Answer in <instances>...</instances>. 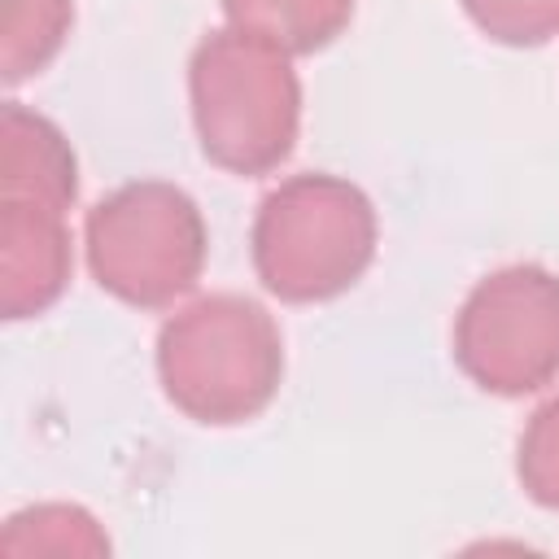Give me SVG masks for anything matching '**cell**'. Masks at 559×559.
Wrapping results in <instances>:
<instances>
[{
  "instance_id": "obj_1",
  "label": "cell",
  "mask_w": 559,
  "mask_h": 559,
  "mask_svg": "<svg viewBox=\"0 0 559 559\" xmlns=\"http://www.w3.org/2000/svg\"><path fill=\"white\" fill-rule=\"evenodd\" d=\"M188 100L205 162L227 175H271L297 148L301 79L293 52L245 26L227 22L192 48Z\"/></svg>"
},
{
  "instance_id": "obj_2",
  "label": "cell",
  "mask_w": 559,
  "mask_h": 559,
  "mask_svg": "<svg viewBox=\"0 0 559 559\" xmlns=\"http://www.w3.org/2000/svg\"><path fill=\"white\" fill-rule=\"evenodd\" d=\"M157 380L179 415L210 428L245 424L280 393V323L245 293H205L162 323Z\"/></svg>"
},
{
  "instance_id": "obj_3",
  "label": "cell",
  "mask_w": 559,
  "mask_h": 559,
  "mask_svg": "<svg viewBox=\"0 0 559 559\" xmlns=\"http://www.w3.org/2000/svg\"><path fill=\"white\" fill-rule=\"evenodd\" d=\"M380 223L371 197L328 170H301L275 183L253 214L249 253L262 288L288 306H314L349 293L376 258Z\"/></svg>"
},
{
  "instance_id": "obj_4",
  "label": "cell",
  "mask_w": 559,
  "mask_h": 559,
  "mask_svg": "<svg viewBox=\"0 0 559 559\" xmlns=\"http://www.w3.org/2000/svg\"><path fill=\"white\" fill-rule=\"evenodd\" d=\"M92 280L135 310H166L205 271L201 205L166 179H131L105 192L83 218Z\"/></svg>"
},
{
  "instance_id": "obj_5",
  "label": "cell",
  "mask_w": 559,
  "mask_h": 559,
  "mask_svg": "<svg viewBox=\"0 0 559 559\" xmlns=\"http://www.w3.org/2000/svg\"><path fill=\"white\" fill-rule=\"evenodd\" d=\"M450 354L459 371L493 393L524 397L559 380V275L511 262L472 284L454 314Z\"/></svg>"
},
{
  "instance_id": "obj_6",
  "label": "cell",
  "mask_w": 559,
  "mask_h": 559,
  "mask_svg": "<svg viewBox=\"0 0 559 559\" xmlns=\"http://www.w3.org/2000/svg\"><path fill=\"white\" fill-rule=\"evenodd\" d=\"M66 210L31 197H0V314L9 323L61 301L74 266Z\"/></svg>"
},
{
  "instance_id": "obj_7",
  "label": "cell",
  "mask_w": 559,
  "mask_h": 559,
  "mask_svg": "<svg viewBox=\"0 0 559 559\" xmlns=\"http://www.w3.org/2000/svg\"><path fill=\"white\" fill-rule=\"evenodd\" d=\"M0 197H31L52 210L79 201V157L66 131L22 100L0 109Z\"/></svg>"
},
{
  "instance_id": "obj_8",
  "label": "cell",
  "mask_w": 559,
  "mask_h": 559,
  "mask_svg": "<svg viewBox=\"0 0 559 559\" xmlns=\"http://www.w3.org/2000/svg\"><path fill=\"white\" fill-rule=\"evenodd\" d=\"M231 26H245L293 57L328 48L354 17V0H223Z\"/></svg>"
},
{
  "instance_id": "obj_9",
  "label": "cell",
  "mask_w": 559,
  "mask_h": 559,
  "mask_svg": "<svg viewBox=\"0 0 559 559\" xmlns=\"http://www.w3.org/2000/svg\"><path fill=\"white\" fill-rule=\"evenodd\" d=\"M74 26V0H0V79L39 74Z\"/></svg>"
},
{
  "instance_id": "obj_10",
  "label": "cell",
  "mask_w": 559,
  "mask_h": 559,
  "mask_svg": "<svg viewBox=\"0 0 559 559\" xmlns=\"http://www.w3.org/2000/svg\"><path fill=\"white\" fill-rule=\"evenodd\" d=\"M0 550L4 555H109V537L92 511L74 502H39L9 515Z\"/></svg>"
},
{
  "instance_id": "obj_11",
  "label": "cell",
  "mask_w": 559,
  "mask_h": 559,
  "mask_svg": "<svg viewBox=\"0 0 559 559\" xmlns=\"http://www.w3.org/2000/svg\"><path fill=\"white\" fill-rule=\"evenodd\" d=\"M515 476L537 507L559 511V393L528 415L515 441Z\"/></svg>"
},
{
  "instance_id": "obj_12",
  "label": "cell",
  "mask_w": 559,
  "mask_h": 559,
  "mask_svg": "<svg viewBox=\"0 0 559 559\" xmlns=\"http://www.w3.org/2000/svg\"><path fill=\"white\" fill-rule=\"evenodd\" d=\"M480 35L507 48H537L559 35V0H459Z\"/></svg>"
}]
</instances>
